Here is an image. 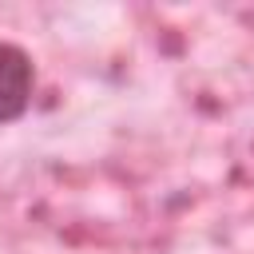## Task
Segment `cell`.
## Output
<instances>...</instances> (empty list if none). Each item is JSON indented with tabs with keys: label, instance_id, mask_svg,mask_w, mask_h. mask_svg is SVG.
I'll return each mask as SVG.
<instances>
[{
	"label": "cell",
	"instance_id": "1",
	"mask_svg": "<svg viewBox=\"0 0 254 254\" xmlns=\"http://www.w3.org/2000/svg\"><path fill=\"white\" fill-rule=\"evenodd\" d=\"M32 56L16 44H0V123H12L32 103Z\"/></svg>",
	"mask_w": 254,
	"mask_h": 254
}]
</instances>
